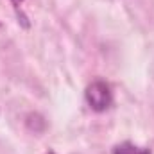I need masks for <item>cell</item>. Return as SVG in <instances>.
Segmentation results:
<instances>
[{
  "label": "cell",
  "instance_id": "obj_1",
  "mask_svg": "<svg viewBox=\"0 0 154 154\" xmlns=\"http://www.w3.org/2000/svg\"><path fill=\"white\" fill-rule=\"evenodd\" d=\"M84 99L93 111H106L113 104V90L106 81H93L86 88Z\"/></svg>",
  "mask_w": 154,
  "mask_h": 154
},
{
  "label": "cell",
  "instance_id": "obj_3",
  "mask_svg": "<svg viewBox=\"0 0 154 154\" xmlns=\"http://www.w3.org/2000/svg\"><path fill=\"white\" fill-rule=\"evenodd\" d=\"M22 2H23V0H13V4H16V5H18V4H22Z\"/></svg>",
  "mask_w": 154,
  "mask_h": 154
},
{
  "label": "cell",
  "instance_id": "obj_4",
  "mask_svg": "<svg viewBox=\"0 0 154 154\" xmlns=\"http://www.w3.org/2000/svg\"><path fill=\"white\" fill-rule=\"evenodd\" d=\"M45 154H56V152H54V151H47Z\"/></svg>",
  "mask_w": 154,
  "mask_h": 154
},
{
  "label": "cell",
  "instance_id": "obj_2",
  "mask_svg": "<svg viewBox=\"0 0 154 154\" xmlns=\"http://www.w3.org/2000/svg\"><path fill=\"white\" fill-rule=\"evenodd\" d=\"M113 154H151V151L145 147H138L131 142H124L113 149Z\"/></svg>",
  "mask_w": 154,
  "mask_h": 154
}]
</instances>
